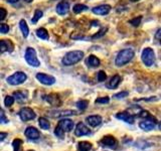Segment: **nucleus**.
Segmentation results:
<instances>
[{
    "mask_svg": "<svg viewBox=\"0 0 161 151\" xmlns=\"http://www.w3.org/2000/svg\"><path fill=\"white\" fill-rule=\"evenodd\" d=\"M84 58V52L82 50H72L64 54V57L62 59V64L65 67H70L75 64L80 63Z\"/></svg>",
    "mask_w": 161,
    "mask_h": 151,
    "instance_id": "nucleus-1",
    "label": "nucleus"
},
{
    "mask_svg": "<svg viewBox=\"0 0 161 151\" xmlns=\"http://www.w3.org/2000/svg\"><path fill=\"white\" fill-rule=\"evenodd\" d=\"M134 55H135V53L132 48L122 49L121 52H119L117 57H116L115 64L117 65V67H124L125 64H127L129 62L132 60Z\"/></svg>",
    "mask_w": 161,
    "mask_h": 151,
    "instance_id": "nucleus-2",
    "label": "nucleus"
},
{
    "mask_svg": "<svg viewBox=\"0 0 161 151\" xmlns=\"http://www.w3.org/2000/svg\"><path fill=\"white\" fill-rule=\"evenodd\" d=\"M24 59L26 60V63L29 65H31V67L37 68L40 65V62L36 57V52H35V49L32 48H26V50H25V54H24Z\"/></svg>",
    "mask_w": 161,
    "mask_h": 151,
    "instance_id": "nucleus-3",
    "label": "nucleus"
},
{
    "mask_svg": "<svg viewBox=\"0 0 161 151\" xmlns=\"http://www.w3.org/2000/svg\"><path fill=\"white\" fill-rule=\"evenodd\" d=\"M141 59L146 67H151L155 63V53L154 50L150 48H146L142 50L141 53Z\"/></svg>",
    "mask_w": 161,
    "mask_h": 151,
    "instance_id": "nucleus-4",
    "label": "nucleus"
},
{
    "mask_svg": "<svg viewBox=\"0 0 161 151\" xmlns=\"http://www.w3.org/2000/svg\"><path fill=\"white\" fill-rule=\"evenodd\" d=\"M27 80V76L23 72H16L13 75H11L10 77L7 78V83L11 86H18L23 84L25 81Z\"/></svg>",
    "mask_w": 161,
    "mask_h": 151,
    "instance_id": "nucleus-5",
    "label": "nucleus"
},
{
    "mask_svg": "<svg viewBox=\"0 0 161 151\" xmlns=\"http://www.w3.org/2000/svg\"><path fill=\"white\" fill-rule=\"evenodd\" d=\"M100 145L102 147H107L110 149H116L118 147V141L112 135H106L100 140Z\"/></svg>",
    "mask_w": 161,
    "mask_h": 151,
    "instance_id": "nucleus-6",
    "label": "nucleus"
},
{
    "mask_svg": "<svg viewBox=\"0 0 161 151\" xmlns=\"http://www.w3.org/2000/svg\"><path fill=\"white\" fill-rule=\"evenodd\" d=\"M18 115H19V118L21 119L23 122L33 120V119H35V117H36V114L34 113V111L31 108H28V107L22 108L19 111Z\"/></svg>",
    "mask_w": 161,
    "mask_h": 151,
    "instance_id": "nucleus-7",
    "label": "nucleus"
},
{
    "mask_svg": "<svg viewBox=\"0 0 161 151\" xmlns=\"http://www.w3.org/2000/svg\"><path fill=\"white\" fill-rule=\"evenodd\" d=\"M36 79L39 81L42 85L45 86H52L55 83V78L50 75H47L43 73H38L36 74Z\"/></svg>",
    "mask_w": 161,
    "mask_h": 151,
    "instance_id": "nucleus-8",
    "label": "nucleus"
},
{
    "mask_svg": "<svg viewBox=\"0 0 161 151\" xmlns=\"http://www.w3.org/2000/svg\"><path fill=\"white\" fill-rule=\"evenodd\" d=\"M74 121H72L70 119H67V118H63L60 119V121H58V127H59L62 130H64V132H70L74 129Z\"/></svg>",
    "mask_w": 161,
    "mask_h": 151,
    "instance_id": "nucleus-9",
    "label": "nucleus"
},
{
    "mask_svg": "<svg viewBox=\"0 0 161 151\" xmlns=\"http://www.w3.org/2000/svg\"><path fill=\"white\" fill-rule=\"evenodd\" d=\"M139 127L144 131H151L156 127V121L154 118L145 119L139 123Z\"/></svg>",
    "mask_w": 161,
    "mask_h": 151,
    "instance_id": "nucleus-10",
    "label": "nucleus"
},
{
    "mask_svg": "<svg viewBox=\"0 0 161 151\" xmlns=\"http://www.w3.org/2000/svg\"><path fill=\"white\" fill-rule=\"evenodd\" d=\"M24 135L29 140H37L40 138V132L35 127H32V126H29V127L25 129Z\"/></svg>",
    "mask_w": 161,
    "mask_h": 151,
    "instance_id": "nucleus-11",
    "label": "nucleus"
},
{
    "mask_svg": "<svg viewBox=\"0 0 161 151\" xmlns=\"http://www.w3.org/2000/svg\"><path fill=\"white\" fill-rule=\"evenodd\" d=\"M91 134V130L86 126L84 123H78L77 126H75V135L78 136V137H82V136H86V135H90Z\"/></svg>",
    "mask_w": 161,
    "mask_h": 151,
    "instance_id": "nucleus-12",
    "label": "nucleus"
},
{
    "mask_svg": "<svg viewBox=\"0 0 161 151\" xmlns=\"http://www.w3.org/2000/svg\"><path fill=\"white\" fill-rule=\"evenodd\" d=\"M116 118L121 121H124L125 123L128 124H134V120H135L134 116L128 112H119L116 114Z\"/></svg>",
    "mask_w": 161,
    "mask_h": 151,
    "instance_id": "nucleus-13",
    "label": "nucleus"
},
{
    "mask_svg": "<svg viewBox=\"0 0 161 151\" xmlns=\"http://www.w3.org/2000/svg\"><path fill=\"white\" fill-rule=\"evenodd\" d=\"M69 3L68 1H60L58 5H57V8H55V10H57V13L59 14V15H65L68 14L69 11Z\"/></svg>",
    "mask_w": 161,
    "mask_h": 151,
    "instance_id": "nucleus-14",
    "label": "nucleus"
},
{
    "mask_svg": "<svg viewBox=\"0 0 161 151\" xmlns=\"http://www.w3.org/2000/svg\"><path fill=\"white\" fill-rule=\"evenodd\" d=\"M86 121L87 123L91 126V127H98L99 125H101L102 123V117L99 115H92V116H88L86 118Z\"/></svg>",
    "mask_w": 161,
    "mask_h": 151,
    "instance_id": "nucleus-15",
    "label": "nucleus"
},
{
    "mask_svg": "<svg viewBox=\"0 0 161 151\" xmlns=\"http://www.w3.org/2000/svg\"><path fill=\"white\" fill-rule=\"evenodd\" d=\"M93 13L97 14V15H106L111 11V6L108 4H104V5H100V6L94 7L92 9Z\"/></svg>",
    "mask_w": 161,
    "mask_h": 151,
    "instance_id": "nucleus-16",
    "label": "nucleus"
},
{
    "mask_svg": "<svg viewBox=\"0 0 161 151\" xmlns=\"http://www.w3.org/2000/svg\"><path fill=\"white\" fill-rule=\"evenodd\" d=\"M75 111L73 110H65V111H58V112H52L49 115L52 116L53 118H59V117H65V116H72L75 115Z\"/></svg>",
    "mask_w": 161,
    "mask_h": 151,
    "instance_id": "nucleus-17",
    "label": "nucleus"
},
{
    "mask_svg": "<svg viewBox=\"0 0 161 151\" xmlns=\"http://www.w3.org/2000/svg\"><path fill=\"white\" fill-rule=\"evenodd\" d=\"M13 49V44L10 40H6V39H2L0 42V50L1 53H5V52H12Z\"/></svg>",
    "mask_w": 161,
    "mask_h": 151,
    "instance_id": "nucleus-18",
    "label": "nucleus"
},
{
    "mask_svg": "<svg viewBox=\"0 0 161 151\" xmlns=\"http://www.w3.org/2000/svg\"><path fill=\"white\" fill-rule=\"evenodd\" d=\"M86 64H87L89 68H98L101 64V62L97 57H95V55L92 54L86 59Z\"/></svg>",
    "mask_w": 161,
    "mask_h": 151,
    "instance_id": "nucleus-19",
    "label": "nucleus"
},
{
    "mask_svg": "<svg viewBox=\"0 0 161 151\" xmlns=\"http://www.w3.org/2000/svg\"><path fill=\"white\" fill-rule=\"evenodd\" d=\"M120 83H121V77L119 75H115L114 77L109 81V83L107 84V88L111 89V90L116 89L120 85Z\"/></svg>",
    "mask_w": 161,
    "mask_h": 151,
    "instance_id": "nucleus-20",
    "label": "nucleus"
},
{
    "mask_svg": "<svg viewBox=\"0 0 161 151\" xmlns=\"http://www.w3.org/2000/svg\"><path fill=\"white\" fill-rule=\"evenodd\" d=\"M19 27H20V30H21V32L23 34L24 37H27L28 34H29V28L27 26V23L25 21L24 19H21L19 21Z\"/></svg>",
    "mask_w": 161,
    "mask_h": 151,
    "instance_id": "nucleus-21",
    "label": "nucleus"
},
{
    "mask_svg": "<svg viewBox=\"0 0 161 151\" xmlns=\"http://www.w3.org/2000/svg\"><path fill=\"white\" fill-rule=\"evenodd\" d=\"M78 149L79 151H90L92 149V143L88 141H80L78 143Z\"/></svg>",
    "mask_w": 161,
    "mask_h": 151,
    "instance_id": "nucleus-22",
    "label": "nucleus"
},
{
    "mask_svg": "<svg viewBox=\"0 0 161 151\" xmlns=\"http://www.w3.org/2000/svg\"><path fill=\"white\" fill-rule=\"evenodd\" d=\"M36 36L40 39H43V40H47L49 38L48 32L45 28H38L36 30Z\"/></svg>",
    "mask_w": 161,
    "mask_h": 151,
    "instance_id": "nucleus-23",
    "label": "nucleus"
},
{
    "mask_svg": "<svg viewBox=\"0 0 161 151\" xmlns=\"http://www.w3.org/2000/svg\"><path fill=\"white\" fill-rule=\"evenodd\" d=\"M47 98H45V100L47 101L49 104H52L53 106H59L60 105V100L57 95H49L47 96Z\"/></svg>",
    "mask_w": 161,
    "mask_h": 151,
    "instance_id": "nucleus-24",
    "label": "nucleus"
},
{
    "mask_svg": "<svg viewBox=\"0 0 161 151\" xmlns=\"http://www.w3.org/2000/svg\"><path fill=\"white\" fill-rule=\"evenodd\" d=\"M38 124H39V126H40V128L43 129V130H48L49 127H50V124H49V122H48V120H47V119H45V118H43V117L39 118V120H38Z\"/></svg>",
    "mask_w": 161,
    "mask_h": 151,
    "instance_id": "nucleus-25",
    "label": "nucleus"
},
{
    "mask_svg": "<svg viewBox=\"0 0 161 151\" xmlns=\"http://www.w3.org/2000/svg\"><path fill=\"white\" fill-rule=\"evenodd\" d=\"M73 10L75 13H80L83 11H86V10H88V6H86L84 4H75Z\"/></svg>",
    "mask_w": 161,
    "mask_h": 151,
    "instance_id": "nucleus-26",
    "label": "nucleus"
},
{
    "mask_svg": "<svg viewBox=\"0 0 161 151\" xmlns=\"http://www.w3.org/2000/svg\"><path fill=\"white\" fill-rule=\"evenodd\" d=\"M15 100L17 101H24L27 97V93L26 92H15L13 94Z\"/></svg>",
    "mask_w": 161,
    "mask_h": 151,
    "instance_id": "nucleus-27",
    "label": "nucleus"
},
{
    "mask_svg": "<svg viewBox=\"0 0 161 151\" xmlns=\"http://www.w3.org/2000/svg\"><path fill=\"white\" fill-rule=\"evenodd\" d=\"M88 105H89V102H88L87 100H80V101H79V102L77 103V107H78L79 110L84 111V110L87 109Z\"/></svg>",
    "mask_w": 161,
    "mask_h": 151,
    "instance_id": "nucleus-28",
    "label": "nucleus"
},
{
    "mask_svg": "<svg viewBox=\"0 0 161 151\" xmlns=\"http://www.w3.org/2000/svg\"><path fill=\"white\" fill-rule=\"evenodd\" d=\"M42 15H43V13H42V10H35V12H34V16L32 17V19H31V22L32 23H36L38 20L42 17Z\"/></svg>",
    "mask_w": 161,
    "mask_h": 151,
    "instance_id": "nucleus-29",
    "label": "nucleus"
},
{
    "mask_svg": "<svg viewBox=\"0 0 161 151\" xmlns=\"http://www.w3.org/2000/svg\"><path fill=\"white\" fill-rule=\"evenodd\" d=\"M14 101H15V98L12 97V96H6L5 99H4V105L9 108V107H11V106L13 105Z\"/></svg>",
    "mask_w": 161,
    "mask_h": 151,
    "instance_id": "nucleus-30",
    "label": "nucleus"
},
{
    "mask_svg": "<svg viewBox=\"0 0 161 151\" xmlns=\"http://www.w3.org/2000/svg\"><path fill=\"white\" fill-rule=\"evenodd\" d=\"M21 144H22V140H20L18 138L14 139L13 142H12V147L14 151H19L20 147H21Z\"/></svg>",
    "mask_w": 161,
    "mask_h": 151,
    "instance_id": "nucleus-31",
    "label": "nucleus"
},
{
    "mask_svg": "<svg viewBox=\"0 0 161 151\" xmlns=\"http://www.w3.org/2000/svg\"><path fill=\"white\" fill-rule=\"evenodd\" d=\"M64 134H65V132L64 130H62L59 127H55V129H54V135L57 136V137H58V138H64Z\"/></svg>",
    "mask_w": 161,
    "mask_h": 151,
    "instance_id": "nucleus-32",
    "label": "nucleus"
},
{
    "mask_svg": "<svg viewBox=\"0 0 161 151\" xmlns=\"http://www.w3.org/2000/svg\"><path fill=\"white\" fill-rule=\"evenodd\" d=\"M141 20H142V17L139 16V17H136V18H134V19H131L130 21H129V23H130V24H132L133 26L137 27V26H139V25H140Z\"/></svg>",
    "mask_w": 161,
    "mask_h": 151,
    "instance_id": "nucleus-33",
    "label": "nucleus"
},
{
    "mask_svg": "<svg viewBox=\"0 0 161 151\" xmlns=\"http://www.w3.org/2000/svg\"><path fill=\"white\" fill-rule=\"evenodd\" d=\"M109 102H110V99H109V97L98 98L97 100L95 101V103H96V104H103V105H105V104H108Z\"/></svg>",
    "mask_w": 161,
    "mask_h": 151,
    "instance_id": "nucleus-34",
    "label": "nucleus"
},
{
    "mask_svg": "<svg viewBox=\"0 0 161 151\" xmlns=\"http://www.w3.org/2000/svg\"><path fill=\"white\" fill-rule=\"evenodd\" d=\"M97 79H98L99 82H104V81L107 79V75L105 74L104 70H100L97 75Z\"/></svg>",
    "mask_w": 161,
    "mask_h": 151,
    "instance_id": "nucleus-35",
    "label": "nucleus"
},
{
    "mask_svg": "<svg viewBox=\"0 0 161 151\" xmlns=\"http://www.w3.org/2000/svg\"><path fill=\"white\" fill-rule=\"evenodd\" d=\"M107 30H108V28H103V29H101L98 33H96L95 35H93L92 38L95 39V38H99V37H101V36H103V35L106 33V31H107Z\"/></svg>",
    "mask_w": 161,
    "mask_h": 151,
    "instance_id": "nucleus-36",
    "label": "nucleus"
},
{
    "mask_svg": "<svg viewBox=\"0 0 161 151\" xmlns=\"http://www.w3.org/2000/svg\"><path fill=\"white\" fill-rule=\"evenodd\" d=\"M128 95H129L128 92H120V93H118V94H115V95H114V98H115V99H123V98H125V97H127Z\"/></svg>",
    "mask_w": 161,
    "mask_h": 151,
    "instance_id": "nucleus-37",
    "label": "nucleus"
},
{
    "mask_svg": "<svg viewBox=\"0 0 161 151\" xmlns=\"http://www.w3.org/2000/svg\"><path fill=\"white\" fill-rule=\"evenodd\" d=\"M9 31V26L5 23H1L0 25V32L1 33H7Z\"/></svg>",
    "mask_w": 161,
    "mask_h": 151,
    "instance_id": "nucleus-38",
    "label": "nucleus"
},
{
    "mask_svg": "<svg viewBox=\"0 0 161 151\" xmlns=\"http://www.w3.org/2000/svg\"><path fill=\"white\" fill-rule=\"evenodd\" d=\"M0 123L1 124H5V123H8V119L5 117V114H4V111H1V119H0Z\"/></svg>",
    "mask_w": 161,
    "mask_h": 151,
    "instance_id": "nucleus-39",
    "label": "nucleus"
},
{
    "mask_svg": "<svg viewBox=\"0 0 161 151\" xmlns=\"http://www.w3.org/2000/svg\"><path fill=\"white\" fill-rule=\"evenodd\" d=\"M0 12H1V15H0V20H4L5 16H6V10H5L3 7L0 8Z\"/></svg>",
    "mask_w": 161,
    "mask_h": 151,
    "instance_id": "nucleus-40",
    "label": "nucleus"
},
{
    "mask_svg": "<svg viewBox=\"0 0 161 151\" xmlns=\"http://www.w3.org/2000/svg\"><path fill=\"white\" fill-rule=\"evenodd\" d=\"M155 38L161 40V28H159L157 31H156V33H155Z\"/></svg>",
    "mask_w": 161,
    "mask_h": 151,
    "instance_id": "nucleus-41",
    "label": "nucleus"
},
{
    "mask_svg": "<svg viewBox=\"0 0 161 151\" xmlns=\"http://www.w3.org/2000/svg\"><path fill=\"white\" fill-rule=\"evenodd\" d=\"M7 136V133H4V132H1L0 133V140L1 141H3L4 139H5V137Z\"/></svg>",
    "mask_w": 161,
    "mask_h": 151,
    "instance_id": "nucleus-42",
    "label": "nucleus"
},
{
    "mask_svg": "<svg viewBox=\"0 0 161 151\" xmlns=\"http://www.w3.org/2000/svg\"><path fill=\"white\" fill-rule=\"evenodd\" d=\"M6 1H7V3H11V4H13V3L18 2L19 0H6Z\"/></svg>",
    "mask_w": 161,
    "mask_h": 151,
    "instance_id": "nucleus-43",
    "label": "nucleus"
},
{
    "mask_svg": "<svg viewBox=\"0 0 161 151\" xmlns=\"http://www.w3.org/2000/svg\"><path fill=\"white\" fill-rule=\"evenodd\" d=\"M92 25H93V26H99V21H93Z\"/></svg>",
    "mask_w": 161,
    "mask_h": 151,
    "instance_id": "nucleus-44",
    "label": "nucleus"
},
{
    "mask_svg": "<svg viewBox=\"0 0 161 151\" xmlns=\"http://www.w3.org/2000/svg\"><path fill=\"white\" fill-rule=\"evenodd\" d=\"M24 1H25V2H27V3H30V2H32L33 0H24Z\"/></svg>",
    "mask_w": 161,
    "mask_h": 151,
    "instance_id": "nucleus-45",
    "label": "nucleus"
},
{
    "mask_svg": "<svg viewBox=\"0 0 161 151\" xmlns=\"http://www.w3.org/2000/svg\"><path fill=\"white\" fill-rule=\"evenodd\" d=\"M158 127H159V129L161 130V121H160V123H159V125H158Z\"/></svg>",
    "mask_w": 161,
    "mask_h": 151,
    "instance_id": "nucleus-46",
    "label": "nucleus"
},
{
    "mask_svg": "<svg viewBox=\"0 0 161 151\" xmlns=\"http://www.w3.org/2000/svg\"><path fill=\"white\" fill-rule=\"evenodd\" d=\"M132 2H137V1H139V0H131Z\"/></svg>",
    "mask_w": 161,
    "mask_h": 151,
    "instance_id": "nucleus-47",
    "label": "nucleus"
},
{
    "mask_svg": "<svg viewBox=\"0 0 161 151\" xmlns=\"http://www.w3.org/2000/svg\"><path fill=\"white\" fill-rule=\"evenodd\" d=\"M27 151H34V150H27Z\"/></svg>",
    "mask_w": 161,
    "mask_h": 151,
    "instance_id": "nucleus-48",
    "label": "nucleus"
}]
</instances>
